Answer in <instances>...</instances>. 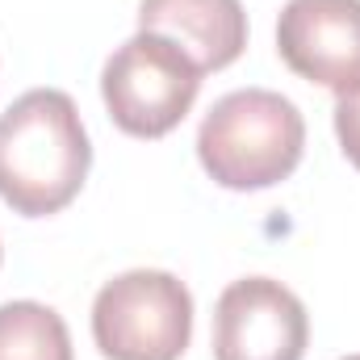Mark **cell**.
I'll use <instances>...</instances> for the list:
<instances>
[{
  "mask_svg": "<svg viewBox=\"0 0 360 360\" xmlns=\"http://www.w3.org/2000/svg\"><path fill=\"white\" fill-rule=\"evenodd\" d=\"M92 168V143L63 89H30L0 113V201L21 218L68 210Z\"/></svg>",
  "mask_w": 360,
  "mask_h": 360,
  "instance_id": "cell-1",
  "label": "cell"
},
{
  "mask_svg": "<svg viewBox=\"0 0 360 360\" xmlns=\"http://www.w3.org/2000/svg\"><path fill=\"white\" fill-rule=\"evenodd\" d=\"M306 151L302 109L272 89H235L201 117L197 160L231 193H256L293 176Z\"/></svg>",
  "mask_w": 360,
  "mask_h": 360,
  "instance_id": "cell-2",
  "label": "cell"
},
{
  "mask_svg": "<svg viewBox=\"0 0 360 360\" xmlns=\"http://www.w3.org/2000/svg\"><path fill=\"white\" fill-rule=\"evenodd\" d=\"M201 92L197 63L172 38L139 30L101 68V101L130 139H164L188 117Z\"/></svg>",
  "mask_w": 360,
  "mask_h": 360,
  "instance_id": "cell-3",
  "label": "cell"
},
{
  "mask_svg": "<svg viewBox=\"0 0 360 360\" xmlns=\"http://www.w3.org/2000/svg\"><path fill=\"white\" fill-rule=\"evenodd\" d=\"M92 340L105 360H180L193 340V293L164 269H130L101 285Z\"/></svg>",
  "mask_w": 360,
  "mask_h": 360,
  "instance_id": "cell-4",
  "label": "cell"
},
{
  "mask_svg": "<svg viewBox=\"0 0 360 360\" xmlns=\"http://www.w3.org/2000/svg\"><path fill=\"white\" fill-rule=\"evenodd\" d=\"M310 314L293 289L272 276H243L218 293L214 360H302Z\"/></svg>",
  "mask_w": 360,
  "mask_h": 360,
  "instance_id": "cell-5",
  "label": "cell"
},
{
  "mask_svg": "<svg viewBox=\"0 0 360 360\" xmlns=\"http://www.w3.org/2000/svg\"><path fill=\"white\" fill-rule=\"evenodd\" d=\"M285 68L335 96L360 89V0H289L276 17Z\"/></svg>",
  "mask_w": 360,
  "mask_h": 360,
  "instance_id": "cell-6",
  "label": "cell"
},
{
  "mask_svg": "<svg viewBox=\"0 0 360 360\" xmlns=\"http://www.w3.org/2000/svg\"><path fill=\"white\" fill-rule=\"evenodd\" d=\"M139 30L172 38L197 72H222L248 51V13L239 0H139Z\"/></svg>",
  "mask_w": 360,
  "mask_h": 360,
  "instance_id": "cell-7",
  "label": "cell"
},
{
  "mask_svg": "<svg viewBox=\"0 0 360 360\" xmlns=\"http://www.w3.org/2000/svg\"><path fill=\"white\" fill-rule=\"evenodd\" d=\"M0 360H76L63 314L42 302H4L0 306Z\"/></svg>",
  "mask_w": 360,
  "mask_h": 360,
  "instance_id": "cell-8",
  "label": "cell"
},
{
  "mask_svg": "<svg viewBox=\"0 0 360 360\" xmlns=\"http://www.w3.org/2000/svg\"><path fill=\"white\" fill-rule=\"evenodd\" d=\"M335 139L348 164L360 172V89L335 96Z\"/></svg>",
  "mask_w": 360,
  "mask_h": 360,
  "instance_id": "cell-9",
  "label": "cell"
},
{
  "mask_svg": "<svg viewBox=\"0 0 360 360\" xmlns=\"http://www.w3.org/2000/svg\"><path fill=\"white\" fill-rule=\"evenodd\" d=\"M344 360H360V352H356V356H344Z\"/></svg>",
  "mask_w": 360,
  "mask_h": 360,
  "instance_id": "cell-10",
  "label": "cell"
},
{
  "mask_svg": "<svg viewBox=\"0 0 360 360\" xmlns=\"http://www.w3.org/2000/svg\"><path fill=\"white\" fill-rule=\"evenodd\" d=\"M0 256H4V252H0Z\"/></svg>",
  "mask_w": 360,
  "mask_h": 360,
  "instance_id": "cell-11",
  "label": "cell"
}]
</instances>
